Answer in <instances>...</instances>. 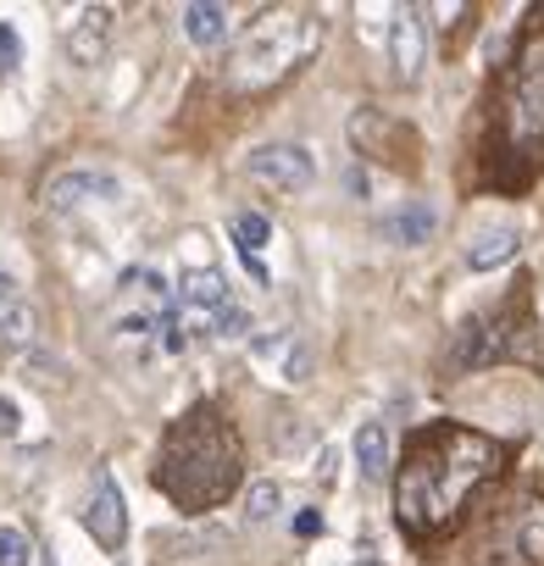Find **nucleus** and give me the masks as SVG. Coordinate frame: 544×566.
<instances>
[{
  "label": "nucleus",
  "mask_w": 544,
  "mask_h": 566,
  "mask_svg": "<svg viewBox=\"0 0 544 566\" xmlns=\"http://www.w3.org/2000/svg\"><path fill=\"white\" fill-rule=\"evenodd\" d=\"M84 200H117V184L106 172H62L45 184V211H79Z\"/></svg>",
  "instance_id": "f8f14e48"
},
{
  "label": "nucleus",
  "mask_w": 544,
  "mask_h": 566,
  "mask_svg": "<svg viewBox=\"0 0 544 566\" xmlns=\"http://www.w3.org/2000/svg\"><path fill=\"white\" fill-rule=\"evenodd\" d=\"M500 361H522V367H538V323H533V301H527V283L483 312V317H467L450 339V356H444V373H478V367H500Z\"/></svg>",
  "instance_id": "7ed1b4c3"
},
{
  "label": "nucleus",
  "mask_w": 544,
  "mask_h": 566,
  "mask_svg": "<svg viewBox=\"0 0 544 566\" xmlns=\"http://www.w3.org/2000/svg\"><path fill=\"white\" fill-rule=\"evenodd\" d=\"M0 566H34L29 533H23L18 522H0Z\"/></svg>",
  "instance_id": "4be33fe9"
},
{
  "label": "nucleus",
  "mask_w": 544,
  "mask_h": 566,
  "mask_svg": "<svg viewBox=\"0 0 544 566\" xmlns=\"http://www.w3.org/2000/svg\"><path fill=\"white\" fill-rule=\"evenodd\" d=\"M178 290H184V301H189V306H206L211 317H217L222 306H233V301H228V277H222L217 266H195V272H184Z\"/></svg>",
  "instance_id": "a211bd4d"
},
{
  "label": "nucleus",
  "mask_w": 544,
  "mask_h": 566,
  "mask_svg": "<svg viewBox=\"0 0 544 566\" xmlns=\"http://www.w3.org/2000/svg\"><path fill=\"white\" fill-rule=\"evenodd\" d=\"M233 239H239L244 255H255V250L272 239V222H266L261 211H239V217H233Z\"/></svg>",
  "instance_id": "412c9836"
},
{
  "label": "nucleus",
  "mask_w": 544,
  "mask_h": 566,
  "mask_svg": "<svg viewBox=\"0 0 544 566\" xmlns=\"http://www.w3.org/2000/svg\"><path fill=\"white\" fill-rule=\"evenodd\" d=\"M511 450L467 422H428L406 439V461L395 472V516L406 538L433 544L456 533L467 505L505 472Z\"/></svg>",
  "instance_id": "f257e3e1"
},
{
  "label": "nucleus",
  "mask_w": 544,
  "mask_h": 566,
  "mask_svg": "<svg viewBox=\"0 0 544 566\" xmlns=\"http://www.w3.org/2000/svg\"><path fill=\"white\" fill-rule=\"evenodd\" d=\"M0 433H18V400H7V395H0Z\"/></svg>",
  "instance_id": "bb28decb"
},
{
  "label": "nucleus",
  "mask_w": 544,
  "mask_h": 566,
  "mask_svg": "<svg viewBox=\"0 0 544 566\" xmlns=\"http://www.w3.org/2000/svg\"><path fill=\"white\" fill-rule=\"evenodd\" d=\"M351 145L373 161H389V167H417V134L395 117H384L378 106H362L351 117Z\"/></svg>",
  "instance_id": "423d86ee"
},
{
  "label": "nucleus",
  "mask_w": 544,
  "mask_h": 566,
  "mask_svg": "<svg viewBox=\"0 0 544 566\" xmlns=\"http://www.w3.org/2000/svg\"><path fill=\"white\" fill-rule=\"evenodd\" d=\"M389 62H395V78H400V84H417V78H422V67H428V23H422V7H400V12H395Z\"/></svg>",
  "instance_id": "9d476101"
},
{
  "label": "nucleus",
  "mask_w": 544,
  "mask_h": 566,
  "mask_svg": "<svg viewBox=\"0 0 544 566\" xmlns=\"http://www.w3.org/2000/svg\"><path fill=\"white\" fill-rule=\"evenodd\" d=\"M23 67V34L12 23H0V78H12Z\"/></svg>",
  "instance_id": "5701e85b"
},
{
  "label": "nucleus",
  "mask_w": 544,
  "mask_h": 566,
  "mask_svg": "<svg viewBox=\"0 0 544 566\" xmlns=\"http://www.w3.org/2000/svg\"><path fill=\"white\" fill-rule=\"evenodd\" d=\"M295 533H301V538H312V533H323V511H317V505H306V511L295 516Z\"/></svg>",
  "instance_id": "a878e982"
},
{
  "label": "nucleus",
  "mask_w": 544,
  "mask_h": 566,
  "mask_svg": "<svg viewBox=\"0 0 544 566\" xmlns=\"http://www.w3.org/2000/svg\"><path fill=\"white\" fill-rule=\"evenodd\" d=\"M184 34H189L195 45L228 40V7H211V0H195V7H184Z\"/></svg>",
  "instance_id": "6ab92c4d"
},
{
  "label": "nucleus",
  "mask_w": 544,
  "mask_h": 566,
  "mask_svg": "<svg viewBox=\"0 0 544 566\" xmlns=\"http://www.w3.org/2000/svg\"><path fill=\"white\" fill-rule=\"evenodd\" d=\"M356 472L367 483H384L389 478V428L384 422H362L356 428Z\"/></svg>",
  "instance_id": "2eb2a0df"
},
{
  "label": "nucleus",
  "mask_w": 544,
  "mask_h": 566,
  "mask_svg": "<svg viewBox=\"0 0 544 566\" xmlns=\"http://www.w3.org/2000/svg\"><path fill=\"white\" fill-rule=\"evenodd\" d=\"M217 334H222V339H244V334H250V312H244V306H222V312H217Z\"/></svg>",
  "instance_id": "b1692460"
},
{
  "label": "nucleus",
  "mask_w": 544,
  "mask_h": 566,
  "mask_svg": "<svg viewBox=\"0 0 544 566\" xmlns=\"http://www.w3.org/2000/svg\"><path fill=\"white\" fill-rule=\"evenodd\" d=\"M511 544L522 560H544V494L522 500L516 516H511Z\"/></svg>",
  "instance_id": "dca6fc26"
},
{
  "label": "nucleus",
  "mask_w": 544,
  "mask_h": 566,
  "mask_svg": "<svg viewBox=\"0 0 544 566\" xmlns=\"http://www.w3.org/2000/svg\"><path fill=\"white\" fill-rule=\"evenodd\" d=\"M112 23H117V7H84L79 23L67 29V56L79 67H95L101 51H106V40H112Z\"/></svg>",
  "instance_id": "9b49d317"
},
{
  "label": "nucleus",
  "mask_w": 544,
  "mask_h": 566,
  "mask_svg": "<svg viewBox=\"0 0 544 566\" xmlns=\"http://www.w3.org/2000/svg\"><path fill=\"white\" fill-rule=\"evenodd\" d=\"M516 250H522V233H516V228H489V233H478V239L467 244V266H472V272H494V266H505Z\"/></svg>",
  "instance_id": "4468645a"
},
{
  "label": "nucleus",
  "mask_w": 544,
  "mask_h": 566,
  "mask_svg": "<svg viewBox=\"0 0 544 566\" xmlns=\"http://www.w3.org/2000/svg\"><path fill=\"white\" fill-rule=\"evenodd\" d=\"M317 45H323V18H317V12H266L261 23L244 29L228 78H233V84H272V78H290Z\"/></svg>",
  "instance_id": "20e7f679"
},
{
  "label": "nucleus",
  "mask_w": 544,
  "mask_h": 566,
  "mask_svg": "<svg viewBox=\"0 0 544 566\" xmlns=\"http://www.w3.org/2000/svg\"><path fill=\"white\" fill-rule=\"evenodd\" d=\"M500 150L522 156L527 172L544 167V56L522 62V73L505 90V112H500Z\"/></svg>",
  "instance_id": "39448f33"
},
{
  "label": "nucleus",
  "mask_w": 544,
  "mask_h": 566,
  "mask_svg": "<svg viewBox=\"0 0 544 566\" xmlns=\"http://www.w3.org/2000/svg\"><path fill=\"white\" fill-rule=\"evenodd\" d=\"M156 483L184 516L217 511L244 483V444H239V433H233V422H228V411L217 400L189 406L167 428L161 461H156Z\"/></svg>",
  "instance_id": "f03ea898"
},
{
  "label": "nucleus",
  "mask_w": 544,
  "mask_h": 566,
  "mask_svg": "<svg viewBox=\"0 0 544 566\" xmlns=\"http://www.w3.org/2000/svg\"><path fill=\"white\" fill-rule=\"evenodd\" d=\"M250 361H255V373H261L266 384H284V389H301V384L312 378V345H306L301 334H290V328L255 334V339H250Z\"/></svg>",
  "instance_id": "0eeeda50"
},
{
  "label": "nucleus",
  "mask_w": 544,
  "mask_h": 566,
  "mask_svg": "<svg viewBox=\"0 0 544 566\" xmlns=\"http://www.w3.org/2000/svg\"><path fill=\"white\" fill-rule=\"evenodd\" d=\"M84 527L95 533V544L106 555H117L128 544V505H123L112 472H95V489H90V505H84Z\"/></svg>",
  "instance_id": "1a4fd4ad"
},
{
  "label": "nucleus",
  "mask_w": 544,
  "mask_h": 566,
  "mask_svg": "<svg viewBox=\"0 0 544 566\" xmlns=\"http://www.w3.org/2000/svg\"><path fill=\"white\" fill-rule=\"evenodd\" d=\"M433 228H439V217H433L428 200H406L400 211H389V217L378 222V233H384L389 244H428Z\"/></svg>",
  "instance_id": "ddd939ff"
},
{
  "label": "nucleus",
  "mask_w": 544,
  "mask_h": 566,
  "mask_svg": "<svg viewBox=\"0 0 544 566\" xmlns=\"http://www.w3.org/2000/svg\"><path fill=\"white\" fill-rule=\"evenodd\" d=\"M250 178L266 184V189L301 195V189H312L317 167H312V150L306 145H261V150H250Z\"/></svg>",
  "instance_id": "6e6552de"
},
{
  "label": "nucleus",
  "mask_w": 544,
  "mask_h": 566,
  "mask_svg": "<svg viewBox=\"0 0 544 566\" xmlns=\"http://www.w3.org/2000/svg\"><path fill=\"white\" fill-rule=\"evenodd\" d=\"M279 511H284V489L272 483V478H255L250 494H244V516H250V522H272Z\"/></svg>",
  "instance_id": "aec40b11"
},
{
  "label": "nucleus",
  "mask_w": 544,
  "mask_h": 566,
  "mask_svg": "<svg viewBox=\"0 0 544 566\" xmlns=\"http://www.w3.org/2000/svg\"><path fill=\"white\" fill-rule=\"evenodd\" d=\"M23 295H18V272L7 266V261H0V312H12Z\"/></svg>",
  "instance_id": "393cba45"
},
{
  "label": "nucleus",
  "mask_w": 544,
  "mask_h": 566,
  "mask_svg": "<svg viewBox=\"0 0 544 566\" xmlns=\"http://www.w3.org/2000/svg\"><path fill=\"white\" fill-rule=\"evenodd\" d=\"M34 345H40V317H34L29 301H18L12 312H0V350L7 356H34Z\"/></svg>",
  "instance_id": "f3484780"
}]
</instances>
